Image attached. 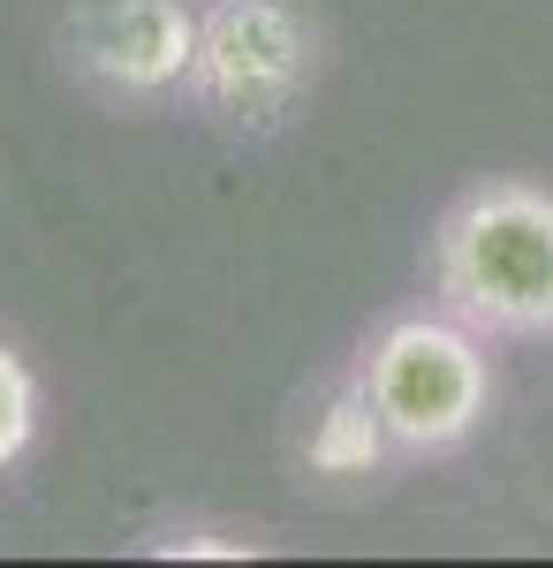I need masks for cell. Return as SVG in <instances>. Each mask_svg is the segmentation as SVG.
<instances>
[{"mask_svg": "<svg viewBox=\"0 0 553 568\" xmlns=\"http://www.w3.org/2000/svg\"><path fill=\"white\" fill-rule=\"evenodd\" d=\"M432 288L477 334H553V197L531 182L455 197L432 235Z\"/></svg>", "mask_w": 553, "mask_h": 568, "instance_id": "cell-1", "label": "cell"}, {"mask_svg": "<svg viewBox=\"0 0 553 568\" xmlns=\"http://www.w3.org/2000/svg\"><path fill=\"white\" fill-rule=\"evenodd\" d=\"M356 379L372 394V409L394 433V455H448L485 425L493 402V364L470 318H386L372 334V349L356 364Z\"/></svg>", "mask_w": 553, "mask_h": 568, "instance_id": "cell-2", "label": "cell"}, {"mask_svg": "<svg viewBox=\"0 0 553 568\" xmlns=\"http://www.w3.org/2000/svg\"><path fill=\"white\" fill-rule=\"evenodd\" d=\"M319 39L289 0H213L198 16L190 99L228 130H281V114L311 91Z\"/></svg>", "mask_w": 553, "mask_h": 568, "instance_id": "cell-3", "label": "cell"}, {"mask_svg": "<svg viewBox=\"0 0 553 568\" xmlns=\"http://www.w3.org/2000/svg\"><path fill=\"white\" fill-rule=\"evenodd\" d=\"M61 53L107 99H168V91H190L198 8L190 0H77L61 23Z\"/></svg>", "mask_w": 553, "mask_h": 568, "instance_id": "cell-4", "label": "cell"}, {"mask_svg": "<svg viewBox=\"0 0 553 568\" xmlns=\"http://www.w3.org/2000/svg\"><path fill=\"white\" fill-rule=\"evenodd\" d=\"M386 455H394V433H386V417L372 409V394L364 379H349L319 402V417H311V433H303V463L319 470V478H372Z\"/></svg>", "mask_w": 553, "mask_h": 568, "instance_id": "cell-5", "label": "cell"}, {"mask_svg": "<svg viewBox=\"0 0 553 568\" xmlns=\"http://www.w3.org/2000/svg\"><path fill=\"white\" fill-rule=\"evenodd\" d=\"M31 433H39V379L0 342V470H16L31 455Z\"/></svg>", "mask_w": 553, "mask_h": 568, "instance_id": "cell-6", "label": "cell"}, {"mask_svg": "<svg viewBox=\"0 0 553 568\" xmlns=\"http://www.w3.org/2000/svg\"><path fill=\"white\" fill-rule=\"evenodd\" d=\"M152 554H220V561H243L251 546H235V538H213V530H168Z\"/></svg>", "mask_w": 553, "mask_h": 568, "instance_id": "cell-7", "label": "cell"}]
</instances>
